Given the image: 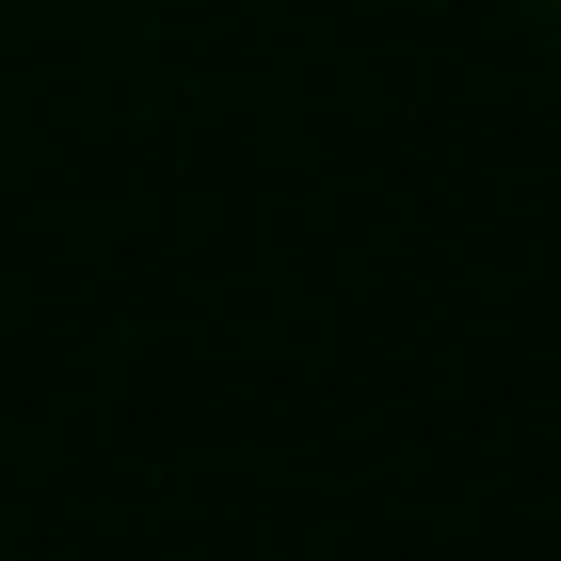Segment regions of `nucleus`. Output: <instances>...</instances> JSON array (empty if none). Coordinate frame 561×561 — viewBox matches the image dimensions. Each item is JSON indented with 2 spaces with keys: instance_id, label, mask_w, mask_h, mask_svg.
<instances>
[]
</instances>
